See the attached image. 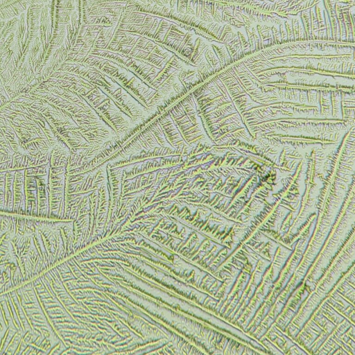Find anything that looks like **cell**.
<instances>
[{"label":"cell","instance_id":"obj_1","mask_svg":"<svg viewBox=\"0 0 355 355\" xmlns=\"http://www.w3.org/2000/svg\"><path fill=\"white\" fill-rule=\"evenodd\" d=\"M62 252L55 220L0 213V270L19 286L58 264Z\"/></svg>","mask_w":355,"mask_h":355},{"label":"cell","instance_id":"obj_2","mask_svg":"<svg viewBox=\"0 0 355 355\" xmlns=\"http://www.w3.org/2000/svg\"><path fill=\"white\" fill-rule=\"evenodd\" d=\"M67 347L50 324L32 280L0 295V355H47Z\"/></svg>","mask_w":355,"mask_h":355},{"label":"cell","instance_id":"obj_3","mask_svg":"<svg viewBox=\"0 0 355 355\" xmlns=\"http://www.w3.org/2000/svg\"><path fill=\"white\" fill-rule=\"evenodd\" d=\"M18 286V284L10 276L0 270V295Z\"/></svg>","mask_w":355,"mask_h":355}]
</instances>
